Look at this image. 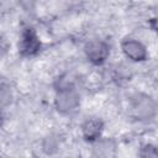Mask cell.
Masks as SVG:
<instances>
[{"mask_svg":"<svg viewBox=\"0 0 158 158\" xmlns=\"http://www.w3.org/2000/svg\"><path fill=\"white\" fill-rule=\"evenodd\" d=\"M54 107L60 114H70L79 106L80 98L78 91L73 86L56 89Z\"/></svg>","mask_w":158,"mask_h":158,"instance_id":"7a4b0ae2","label":"cell"},{"mask_svg":"<svg viewBox=\"0 0 158 158\" xmlns=\"http://www.w3.org/2000/svg\"><path fill=\"white\" fill-rule=\"evenodd\" d=\"M121 49L123 54L133 62H143L147 59L148 56L146 47L139 41L132 38H125L121 42Z\"/></svg>","mask_w":158,"mask_h":158,"instance_id":"5b68a950","label":"cell"},{"mask_svg":"<svg viewBox=\"0 0 158 158\" xmlns=\"http://www.w3.org/2000/svg\"><path fill=\"white\" fill-rule=\"evenodd\" d=\"M149 26H151V28H152L154 32L158 33V15L154 16V17H152V19L149 20Z\"/></svg>","mask_w":158,"mask_h":158,"instance_id":"ba28073f","label":"cell"},{"mask_svg":"<svg viewBox=\"0 0 158 158\" xmlns=\"http://www.w3.org/2000/svg\"><path fill=\"white\" fill-rule=\"evenodd\" d=\"M141 157H158V148L152 144H146L139 151Z\"/></svg>","mask_w":158,"mask_h":158,"instance_id":"52a82bcc","label":"cell"},{"mask_svg":"<svg viewBox=\"0 0 158 158\" xmlns=\"http://www.w3.org/2000/svg\"><path fill=\"white\" fill-rule=\"evenodd\" d=\"M104 130V122L100 118H89L81 125V133L85 141L95 142L100 138Z\"/></svg>","mask_w":158,"mask_h":158,"instance_id":"8992f818","label":"cell"},{"mask_svg":"<svg viewBox=\"0 0 158 158\" xmlns=\"http://www.w3.org/2000/svg\"><path fill=\"white\" fill-rule=\"evenodd\" d=\"M130 110L132 116L139 121H147L156 116L157 104L144 93H136L130 100Z\"/></svg>","mask_w":158,"mask_h":158,"instance_id":"6da1fadb","label":"cell"},{"mask_svg":"<svg viewBox=\"0 0 158 158\" xmlns=\"http://www.w3.org/2000/svg\"><path fill=\"white\" fill-rule=\"evenodd\" d=\"M41 41L38 40V36L36 31L32 27H26L22 33L19 42V52L22 57H32L37 54L41 49Z\"/></svg>","mask_w":158,"mask_h":158,"instance_id":"277c9868","label":"cell"},{"mask_svg":"<svg viewBox=\"0 0 158 158\" xmlns=\"http://www.w3.org/2000/svg\"><path fill=\"white\" fill-rule=\"evenodd\" d=\"M84 52L90 63L94 65H101L106 62L110 54V46L101 40H94L85 44Z\"/></svg>","mask_w":158,"mask_h":158,"instance_id":"3957f363","label":"cell"}]
</instances>
